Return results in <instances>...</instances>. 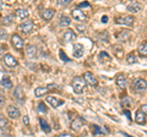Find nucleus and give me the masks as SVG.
Segmentation results:
<instances>
[{
  "label": "nucleus",
  "mask_w": 147,
  "mask_h": 137,
  "mask_svg": "<svg viewBox=\"0 0 147 137\" xmlns=\"http://www.w3.org/2000/svg\"><path fill=\"white\" fill-rule=\"evenodd\" d=\"M72 88H74V92L76 94H81L84 93V91L86 88V81L84 80V77H80V76H76L75 79L72 80Z\"/></svg>",
  "instance_id": "obj_1"
},
{
  "label": "nucleus",
  "mask_w": 147,
  "mask_h": 137,
  "mask_svg": "<svg viewBox=\"0 0 147 137\" xmlns=\"http://www.w3.org/2000/svg\"><path fill=\"white\" fill-rule=\"evenodd\" d=\"M135 19L132 16H123V17H118L117 19V24L118 25H125V26H132L134 25Z\"/></svg>",
  "instance_id": "obj_2"
},
{
  "label": "nucleus",
  "mask_w": 147,
  "mask_h": 137,
  "mask_svg": "<svg viewBox=\"0 0 147 137\" xmlns=\"http://www.w3.org/2000/svg\"><path fill=\"white\" fill-rule=\"evenodd\" d=\"M3 61L9 67H15L17 65V60L11 55V54H5V55L3 56Z\"/></svg>",
  "instance_id": "obj_3"
},
{
  "label": "nucleus",
  "mask_w": 147,
  "mask_h": 137,
  "mask_svg": "<svg viewBox=\"0 0 147 137\" xmlns=\"http://www.w3.org/2000/svg\"><path fill=\"white\" fill-rule=\"evenodd\" d=\"M134 88L136 92H139V93H142V92H145V89L147 88V82L146 80H141V79H137L136 82H135V86H134Z\"/></svg>",
  "instance_id": "obj_4"
},
{
  "label": "nucleus",
  "mask_w": 147,
  "mask_h": 137,
  "mask_svg": "<svg viewBox=\"0 0 147 137\" xmlns=\"http://www.w3.org/2000/svg\"><path fill=\"white\" fill-rule=\"evenodd\" d=\"M33 27H34V25H33L32 21H25L24 24H21L20 26H18V30L22 31L24 33H30V32L33 30Z\"/></svg>",
  "instance_id": "obj_5"
},
{
  "label": "nucleus",
  "mask_w": 147,
  "mask_h": 137,
  "mask_svg": "<svg viewBox=\"0 0 147 137\" xmlns=\"http://www.w3.org/2000/svg\"><path fill=\"white\" fill-rule=\"evenodd\" d=\"M72 53H74V56H75V58H81L82 55H84V53H85L84 45L80 44V43H76L75 45H74Z\"/></svg>",
  "instance_id": "obj_6"
},
{
  "label": "nucleus",
  "mask_w": 147,
  "mask_h": 137,
  "mask_svg": "<svg viewBox=\"0 0 147 137\" xmlns=\"http://www.w3.org/2000/svg\"><path fill=\"white\" fill-rule=\"evenodd\" d=\"M7 115L10 116L11 119H17V118H20V115H21L20 109H17L16 107H13V105H9V107H7Z\"/></svg>",
  "instance_id": "obj_7"
},
{
  "label": "nucleus",
  "mask_w": 147,
  "mask_h": 137,
  "mask_svg": "<svg viewBox=\"0 0 147 137\" xmlns=\"http://www.w3.org/2000/svg\"><path fill=\"white\" fill-rule=\"evenodd\" d=\"M11 40H12L13 47H15L16 49H22L24 48V40H22V38L18 34H13L11 37Z\"/></svg>",
  "instance_id": "obj_8"
},
{
  "label": "nucleus",
  "mask_w": 147,
  "mask_h": 137,
  "mask_svg": "<svg viewBox=\"0 0 147 137\" xmlns=\"http://www.w3.org/2000/svg\"><path fill=\"white\" fill-rule=\"evenodd\" d=\"M85 119H82V118H76V119H74V121L71 122V129L72 130H80L82 126H84V124H85Z\"/></svg>",
  "instance_id": "obj_9"
},
{
  "label": "nucleus",
  "mask_w": 147,
  "mask_h": 137,
  "mask_svg": "<svg viewBox=\"0 0 147 137\" xmlns=\"http://www.w3.org/2000/svg\"><path fill=\"white\" fill-rule=\"evenodd\" d=\"M72 17H74V20H76V21H86V15L84 13V11H81V10H79V9H75L72 12Z\"/></svg>",
  "instance_id": "obj_10"
},
{
  "label": "nucleus",
  "mask_w": 147,
  "mask_h": 137,
  "mask_svg": "<svg viewBox=\"0 0 147 137\" xmlns=\"http://www.w3.org/2000/svg\"><path fill=\"white\" fill-rule=\"evenodd\" d=\"M45 100H47V102H48L53 108H58V107H60L61 104H64V100L59 99V98H57V97H48Z\"/></svg>",
  "instance_id": "obj_11"
},
{
  "label": "nucleus",
  "mask_w": 147,
  "mask_h": 137,
  "mask_svg": "<svg viewBox=\"0 0 147 137\" xmlns=\"http://www.w3.org/2000/svg\"><path fill=\"white\" fill-rule=\"evenodd\" d=\"M75 39H76V33H75L74 31L67 30L65 33H64V37H63V40H64V42L69 43V42H72V40H75Z\"/></svg>",
  "instance_id": "obj_12"
},
{
  "label": "nucleus",
  "mask_w": 147,
  "mask_h": 137,
  "mask_svg": "<svg viewBox=\"0 0 147 137\" xmlns=\"http://www.w3.org/2000/svg\"><path fill=\"white\" fill-rule=\"evenodd\" d=\"M84 80L86 81V83H88L91 86H96L97 85V80H96V77L91 74V72H85V75H84Z\"/></svg>",
  "instance_id": "obj_13"
},
{
  "label": "nucleus",
  "mask_w": 147,
  "mask_h": 137,
  "mask_svg": "<svg viewBox=\"0 0 147 137\" xmlns=\"http://www.w3.org/2000/svg\"><path fill=\"white\" fill-rule=\"evenodd\" d=\"M13 97H15V99H17L18 102H24L25 100L24 89H22L21 87H16L15 91H13Z\"/></svg>",
  "instance_id": "obj_14"
},
{
  "label": "nucleus",
  "mask_w": 147,
  "mask_h": 137,
  "mask_svg": "<svg viewBox=\"0 0 147 137\" xmlns=\"http://www.w3.org/2000/svg\"><path fill=\"white\" fill-rule=\"evenodd\" d=\"M37 48L34 47V45H32V44H28L26 47V54H27V56L31 58V59H33L37 56Z\"/></svg>",
  "instance_id": "obj_15"
},
{
  "label": "nucleus",
  "mask_w": 147,
  "mask_h": 137,
  "mask_svg": "<svg viewBox=\"0 0 147 137\" xmlns=\"http://www.w3.org/2000/svg\"><path fill=\"white\" fill-rule=\"evenodd\" d=\"M28 15H30V12L27 10H24V9H18V10L15 11V16L18 20H25L28 17Z\"/></svg>",
  "instance_id": "obj_16"
},
{
  "label": "nucleus",
  "mask_w": 147,
  "mask_h": 137,
  "mask_svg": "<svg viewBox=\"0 0 147 137\" xmlns=\"http://www.w3.org/2000/svg\"><path fill=\"white\" fill-rule=\"evenodd\" d=\"M141 9H142V5L140 3H132V4H130V5H127V11L134 12V13L140 12Z\"/></svg>",
  "instance_id": "obj_17"
},
{
  "label": "nucleus",
  "mask_w": 147,
  "mask_h": 137,
  "mask_svg": "<svg viewBox=\"0 0 147 137\" xmlns=\"http://www.w3.org/2000/svg\"><path fill=\"white\" fill-rule=\"evenodd\" d=\"M135 121L140 125H145L146 124V118H145V114L142 113L141 110H137L136 111V116H135Z\"/></svg>",
  "instance_id": "obj_18"
},
{
  "label": "nucleus",
  "mask_w": 147,
  "mask_h": 137,
  "mask_svg": "<svg viewBox=\"0 0 147 137\" xmlns=\"http://www.w3.org/2000/svg\"><path fill=\"white\" fill-rule=\"evenodd\" d=\"M54 13H55L54 9H47V10H44L42 12V19H44L45 21H49L54 16Z\"/></svg>",
  "instance_id": "obj_19"
},
{
  "label": "nucleus",
  "mask_w": 147,
  "mask_h": 137,
  "mask_svg": "<svg viewBox=\"0 0 147 137\" xmlns=\"http://www.w3.org/2000/svg\"><path fill=\"white\" fill-rule=\"evenodd\" d=\"M117 85L120 88H125L126 87V79H125V76H124V75H119L117 77Z\"/></svg>",
  "instance_id": "obj_20"
},
{
  "label": "nucleus",
  "mask_w": 147,
  "mask_h": 137,
  "mask_svg": "<svg viewBox=\"0 0 147 137\" xmlns=\"http://www.w3.org/2000/svg\"><path fill=\"white\" fill-rule=\"evenodd\" d=\"M0 85H1L5 89H10V88H12V82L9 80L7 77H4V79H1V81H0Z\"/></svg>",
  "instance_id": "obj_21"
},
{
  "label": "nucleus",
  "mask_w": 147,
  "mask_h": 137,
  "mask_svg": "<svg viewBox=\"0 0 147 137\" xmlns=\"http://www.w3.org/2000/svg\"><path fill=\"white\" fill-rule=\"evenodd\" d=\"M70 24H71L70 17L66 16V15H61V17H60V26L61 27H67V26H70Z\"/></svg>",
  "instance_id": "obj_22"
},
{
  "label": "nucleus",
  "mask_w": 147,
  "mask_h": 137,
  "mask_svg": "<svg viewBox=\"0 0 147 137\" xmlns=\"http://www.w3.org/2000/svg\"><path fill=\"white\" fill-rule=\"evenodd\" d=\"M129 37H130V32L129 31H121V32H119V33L117 34V38L119 40H125Z\"/></svg>",
  "instance_id": "obj_23"
},
{
  "label": "nucleus",
  "mask_w": 147,
  "mask_h": 137,
  "mask_svg": "<svg viewBox=\"0 0 147 137\" xmlns=\"http://www.w3.org/2000/svg\"><path fill=\"white\" fill-rule=\"evenodd\" d=\"M47 92H48V88H45V87H38V88L34 89V95H36V97H42V95H44Z\"/></svg>",
  "instance_id": "obj_24"
},
{
  "label": "nucleus",
  "mask_w": 147,
  "mask_h": 137,
  "mask_svg": "<svg viewBox=\"0 0 147 137\" xmlns=\"http://www.w3.org/2000/svg\"><path fill=\"white\" fill-rule=\"evenodd\" d=\"M39 124H40V127H42V130L45 131L47 134L50 132V126L47 124V121L44 120V119H39Z\"/></svg>",
  "instance_id": "obj_25"
},
{
  "label": "nucleus",
  "mask_w": 147,
  "mask_h": 137,
  "mask_svg": "<svg viewBox=\"0 0 147 137\" xmlns=\"http://www.w3.org/2000/svg\"><path fill=\"white\" fill-rule=\"evenodd\" d=\"M113 49H114V54H115L118 58H123L124 50H123V48L120 47V45H115V47H113Z\"/></svg>",
  "instance_id": "obj_26"
},
{
  "label": "nucleus",
  "mask_w": 147,
  "mask_h": 137,
  "mask_svg": "<svg viewBox=\"0 0 147 137\" xmlns=\"http://www.w3.org/2000/svg\"><path fill=\"white\" fill-rule=\"evenodd\" d=\"M139 52L141 54V56H147V42L144 43L141 45V47L139 48Z\"/></svg>",
  "instance_id": "obj_27"
},
{
  "label": "nucleus",
  "mask_w": 147,
  "mask_h": 137,
  "mask_svg": "<svg viewBox=\"0 0 147 137\" xmlns=\"http://www.w3.org/2000/svg\"><path fill=\"white\" fill-rule=\"evenodd\" d=\"M92 132H93V135H100L103 134V130L97 125H92Z\"/></svg>",
  "instance_id": "obj_28"
},
{
  "label": "nucleus",
  "mask_w": 147,
  "mask_h": 137,
  "mask_svg": "<svg viewBox=\"0 0 147 137\" xmlns=\"http://www.w3.org/2000/svg\"><path fill=\"white\" fill-rule=\"evenodd\" d=\"M126 60H127V62H129V64H135V62H136V56H135V53H130V54H129Z\"/></svg>",
  "instance_id": "obj_29"
},
{
  "label": "nucleus",
  "mask_w": 147,
  "mask_h": 137,
  "mask_svg": "<svg viewBox=\"0 0 147 137\" xmlns=\"http://www.w3.org/2000/svg\"><path fill=\"white\" fill-rule=\"evenodd\" d=\"M3 25H11L12 24V16L11 15H7V16H5L3 19Z\"/></svg>",
  "instance_id": "obj_30"
},
{
  "label": "nucleus",
  "mask_w": 147,
  "mask_h": 137,
  "mask_svg": "<svg viewBox=\"0 0 147 137\" xmlns=\"http://www.w3.org/2000/svg\"><path fill=\"white\" fill-rule=\"evenodd\" d=\"M7 126V120L4 116H0V129H5Z\"/></svg>",
  "instance_id": "obj_31"
},
{
  "label": "nucleus",
  "mask_w": 147,
  "mask_h": 137,
  "mask_svg": "<svg viewBox=\"0 0 147 137\" xmlns=\"http://www.w3.org/2000/svg\"><path fill=\"white\" fill-rule=\"evenodd\" d=\"M38 111L39 113H47V107H45V104L44 103H39L38 104Z\"/></svg>",
  "instance_id": "obj_32"
},
{
  "label": "nucleus",
  "mask_w": 147,
  "mask_h": 137,
  "mask_svg": "<svg viewBox=\"0 0 147 137\" xmlns=\"http://www.w3.org/2000/svg\"><path fill=\"white\" fill-rule=\"evenodd\" d=\"M59 55H60V59H61V60H63V61H65V62H67V61H70V60H69V58L66 56V54H65V53H64V52H63V50H60V52H59Z\"/></svg>",
  "instance_id": "obj_33"
},
{
  "label": "nucleus",
  "mask_w": 147,
  "mask_h": 137,
  "mask_svg": "<svg viewBox=\"0 0 147 137\" xmlns=\"http://www.w3.org/2000/svg\"><path fill=\"white\" fill-rule=\"evenodd\" d=\"M6 37H7L6 32L4 30H0V40H6Z\"/></svg>",
  "instance_id": "obj_34"
},
{
  "label": "nucleus",
  "mask_w": 147,
  "mask_h": 137,
  "mask_svg": "<svg viewBox=\"0 0 147 137\" xmlns=\"http://www.w3.org/2000/svg\"><path fill=\"white\" fill-rule=\"evenodd\" d=\"M76 30L80 32V33H84V32L86 31V26L85 25H77L76 26Z\"/></svg>",
  "instance_id": "obj_35"
},
{
  "label": "nucleus",
  "mask_w": 147,
  "mask_h": 137,
  "mask_svg": "<svg viewBox=\"0 0 147 137\" xmlns=\"http://www.w3.org/2000/svg\"><path fill=\"white\" fill-rule=\"evenodd\" d=\"M121 103H123V105H125V107H130V99H129L127 97H124Z\"/></svg>",
  "instance_id": "obj_36"
},
{
  "label": "nucleus",
  "mask_w": 147,
  "mask_h": 137,
  "mask_svg": "<svg viewBox=\"0 0 147 137\" xmlns=\"http://www.w3.org/2000/svg\"><path fill=\"white\" fill-rule=\"evenodd\" d=\"M71 0H58V5H67V4H70Z\"/></svg>",
  "instance_id": "obj_37"
},
{
  "label": "nucleus",
  "mask_w": 147,
  "mask_h": 137,
  "mask_svg": "<svg viewBox=\"0 0 147 137\" xmlns=\"http://www.w3.org/2000/svg\"><path fill=\"white\" fill-rule=\"evenodd\" d=\"M4 104H5V97L3 94H0V108H1Z\"/></svg>",
  "instance_id": "obj_38"
},
{
  "label": "nucleus",
  "mask_w": 147,
  "mask_h": 137,
  "mask_svg": "<svg viewBox=\"0 0 147 137\" xmlns=\"http://www.w3.org/2000/svg\"><path fill=\"white\" fill-rule=\"evenodd\" d=\"M24 124H25L26 126H28V125H30V118L27 116V115L24 116Z\"/></svg>",
  "instance_id": "obj_39"
},
{
  "label": "nucleus",
  "mask_w": 147,
  "mask_h": 137,
  "mask_svg": "<svg viewBox=\"0 0 147 137\" xmlns=\"http://www.w3.org/2000/svg\"><path fill=\"white\" fill-rule=\"evenodd\" d=\"M141 111L142 113H144V114H146V115H147V104H144V105H141Z\"/></svg>",
  "instance_id": "obj_40"
},
{
  "label": "nucleus",
  "mask_w": 147,
  "mask_h": 137,
  "mask_svg": "<svg viewBox=\"0 0 147 137\" xmlns=\"http://www.w3.org/2000/svg\"><path fill=\"white\" fill-rule=\"evenodd\" d=\"M79 6H80V7H88V6H90V4H88V3H81Z\"/></svg>",
  "instance_id": "obj_41"
},
{
  "label": "nucleus",
  "mask_w": 147,
  "mask_h": 137,
  "mask_svg": "<svg viewBox=\"0 0 147 137\" xmlns=\"http://www.w3.org/2000/svg\"><path fill=\"white\" fill-rule=\"evenodd\" d=\"M59 137H74V136H72L71 134H61Z\"/></svg>",
  "instance_id": "obj_42"
},
{
  "label": "nucleus",
  "mask_w": 147,
  "mask_h": 137,
  "mask_svg": "<svg viewBox=\"0 0 147 137\" xmlns=\"http://www.w3.org/2000/svg\"><path fill=\"white\" fill-rule=\"evenodd\" d=\"M102 22H103V24H107V22H108V16H103L102 17Z\"/></svg>",
  "instance_id": "obj_43"
},
{
  "label": "nucleus",
  "mask_w": 147,
  "mask_h": 137,
  "mask_svg": "<svg viewBox=\"0 0 147 137\" xmlns=\"http://www.w3.org/2000/svg\"><path fill=\"white\" fill-rule=\"evenodd\" d=\"M125 115L127 116V119H129V120H131V116H130V113H129L127 110H125Z\"/></svg>",
  "instance_id": "obj_44"
},
{
  "label": "nucleus",
  "mask_w": 147,
  "mask_h": 137,
  "mask_svg": "<svg viewBox=\"0 0 147 137\" xmlns=\"http://www.w3.org/2000/svg\"><path fill=\"white\" fill-rule=\"evenodd\" d=\"M120 134H121L123 136H125V137H132V136H130V135H127V134H125V132H120Z\"/></svg>",
  "instance_id": "obj_45"
},
{
  "label": "nucleus",
  "mask_w": 147,
  "mask_h": 137,
  "mask_svg": "<svg viewBox=\"0 0 147 137\" xmlns=\"http://www.w3.org/2000/svg\"><path fill=\"white\" fill-rule=\"evenodd\" d=\"M1 7H3V3L0 1V10H1Z\"/></svg>",
  "instance_id": "obj_46"
},
{
  "label": "nucleus",
  "mask_w": 147,
  "mask_h": 137,
  "mask_svg": "<svg viewBox=\"0 0 147 137\" xmlns=\"http://www.w3.org/2000/svg\"><path fill=\"white\" fill-rule=\"evenodd\" d=\"M0 53H1V50H0Z\"/></svg>",
  "instance_id": "obj_47"
}]
</instances>
